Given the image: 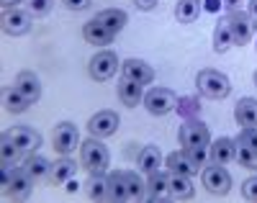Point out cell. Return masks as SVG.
<instances>
[{
  "label": "cell",
  "mask_w": 257,
  "mask_h": 203,
  "mask_svg": "<svg viewBox=\"0 0 257 203\" xmlns=\"http://www.w3.org/2000/svg\"><path fill=\"white\" fill-rule=\"evenodd\" d=\"M121 75H123V80H132V82H139V85L155 82V70L144 59H134V57L121 64Z\"/></svg>",
  "instance_id": "11"
},
{
  "label": "cell",
  "mask_w": 257,
  "mask_h": 203,
  "mask_svg": "<svg viewBox=\"0 0 257 203\" xmlns=\"http://www.w3.org/2000/svg\"><path fill=\"white\" fill-rule=\"evenodd\" d=\"M118 114L116 111H98V114L88 121V131L90 137H98V139H105V137H113V134L118 131Z\"/></svg>",
  "instance_id": "7"
},
{
  "label": "cell",
  "mask_w": 257,
  "mask_h": 203,
  "mask_svg": "<svg viewBox=\"0 0 257 203\" xmlns=\"http://www.w3.org/2000/svg\"><path fill=\"white\" fill-rule=\"evenodd\" d=\"M234 144H237V142L226 139V137L211 142V144H208L211 162H216V165H229V162H234Z\"/></svg>",
  "instance_id": "19"
},
{
  "label": "cell",
  "mask_w": 257,
  "mask_h": 203,
  "mask_svg": "<svg viewBox=\"0 0 257 203\" xmlns=\"http://www.w3.org/2000/svg\"><path fill=\"white\" fill-rule=\"evenodd\" d=\"M237 142H242V144H247V147H252V149L257 152V126L242 129V134L237 137Z\"/></svg>",
  "instance_id": "36"
},
{
  "label": "cell",
  "mask_w": 257,
  "mask_h": 203,
  "mask_svg": "<svg viewBox=\"0 0 257 203\" xmlns=\"http://www.w3.org/2000/svg\"><path fill=\"white\" fill-rule=\"evenodd\" d=\"M165 165H167V170H170V172H180V175H196V172H198V167L193 165V160L188 157V152H185V149L167 154Z\"/></svg>",
  "instance_id": "21"
},
{
  "label": "cell",
  "mask_w": 257,
  "mask_h": 203,
  "mask_svg": "<svg viewBox=\"0 0 257 203\" xmlns=\"http://www.w3.org/2000/svg\"><path fill=\"white\" fill-rule=\"evenodd\" d=\"M175 16L180 24H193L201 16V0H178Z\"/></svg>",
  "instance_id": "30"
},
{
  "label": "cell",
  "mask_w": 257,
  "mask_h": 203,
  "mask_svg": "<svg viewBox=\"0 0 257 203\" xmlns=\"http://www.w3.org/2000/svg\"><path fill=\"white\" fill-rule=\"evenodd\" d=\"M21 152H24V149H21V147L11 139V134L6 131V134H3V139H0V162H3L6 167L16 165V162H18V157H21Z\"/></svg>",
  "instance_id": "28"
},
{
  "label": "cell",
  "mask_w": 257,
  "mask_h": 203,
  "mask_svg": "<svg viewBox=\"0 0 257 203\" xmlns=\"http://www.w3.org/2000/svg\"><path fill=\"white\" fill-rule=\"evenodd\" d=\"M111 162V154L105 149V144L98 139V137H90L80 144V165L88 170V175H100L105 172Z\"/></svg>",
  "instance_id": "1"
},
{
  "label": "cell",
  "mask_w": 257,
  "mask_h": 203,
  "mask_svg": "<svg viewBox=\"0 0 257 203\" xmlns=\"http://www.w3.org/2000/svg\"><path fill=\"white\" fill-rule=\"evenodd\" d=\"M52 144L59 154H72V149L80 144V134H77V126L70 124V121H62L57 124L54 134H52Z\"/></svg>",
  "instance_id": "8"
},
{
  "label": "cell",
  "mask_w": 257,
  "mask_h": 203,
  "mask_svg": "<svg viewBox=\"0 0 257 203\" xmlns=\"http://www.w3.org/2000/svg\"><path fill=\"white\" fill-rule=\"evenodd\" d=\"M95 21L118 34V31L128 24V16H126V11H121V8H105V11H100V13L95 16Z\"/></svg>",
  "instance_id": "23"
},
{
  "label": "cell",
  "mask_w": 257,
  "mask_h": 203,
  "mask_svg": "<svg viewBox=\"0 0 257 203\" xmlns=\"http://www.w3.org/2000/svg\"><path fill=\"white\" fill-rule=\"evenodd\" d=\"M147 198H149V200H167V198H173V195H170L167 172H162V170L149 172V180H147Z\"/></svg>",
  "instance_id": "16"
},
{
  "label": "cell",
  "mask_w": 257,
  "mask_h": 203,
  "mask_svg": "<svg viewBox=\"0 0 257 203\" xmlns=\"http://www.w3.org/2000/svg\"><path fill=\"white\" fill-rule=\"evenodd\" d=\"M108 193H111V200H128V193H126V175H123V170H113V172H108Z\"/></svg>",
  "instance_id": "31"
},
{
  "label": "cell",
  "mask_w": 257,
  "mask_h": 203,
  "mask_svg": "<svg viewBox=\"0 0 257 203\" xmlns=\"http://www.w3.org/2000/svg\"><path fill=\"white\" fill-rule=\"evenodd\" d=\"M88 198L90 200H111V193H108V175H90L88 177Z\"/></svg>",
  "instance_id": "25"
},
{
  "label": "cell",
  "mask_w": 257,
  "mask_h": 203,
  "mask_svg": "<svg viewBox=\"0 0 257 203\" xmlns=\"http://www.w3.org/2000/svg\"><path fill=\"white\" fill-rule=\"evenodd\" d=\"M118 64H121V62H118L116 52H111V49H103V52H98V54L90 59L88 72H90V77H93L95 82H105V80H111V77L116 75Z\"/></svg>",
  "instance_id": "5"
},
{
  "label": "cell",
  "mask_w": 257,
  "mask_h": 203,
  "mask_svg": "<svg viewBox=\"0 0 257 203\" xmlns=\"http://www.w3.org/2000/svg\"><path fill=\"white\" fill-rule=\"evenodd\" d=\"M24 167L29 170V175H31L34 180H49L52 162H49V160H44L41 154H31L29 160H26V165H24Z\"/></svg>",
  "instance_id": "29"
},
{
  "label": "cell",
  "mask_w": 257,
  "mask_h": 203,
  "mask_svg": "<svg viewBox=\"0 0 257 203\" xmlns=\"http://www.w3.org/2000/svg\"><path fill=\"white\" fill-rule=\"evenodd\" d=\"M13 85H16L24 95H26V100H29V103H36V100L41 98V80H39V75H36V72H31V70L18 72Z\"/></svg>",
  "instance_id": "14"
},
{
  "label": "cell",
  "mask_w": 257,
  "mask_h": 203,
  "mask_svg": "<svg viewBox=\"0 0 257 203\" xmlns=\"http://www.w3.org/2000/svg\"><path fill=\"white\" fill-rule=\"evenodd\" d=\"M11 139L24 149V152H36L41 147V137H39V131H34L31 126H13L11 131Z\"/></svg>",
  "instance_id": "17"
},
{
  "label": "cell",
  "mask_w": 257,
  "mask_h": 203,
  "mask_svg": "<svg viewBox=\"0 0 257 203\" xmlns=\"http://www.w3.org/2000/svg\"><path fill=\"white\" fill-rule=\"evenodd\" d=\"M234 160H237L239 167H247V170H257V152L242 142L234 144Z\"/></svg>",
  "instance_id": "32"
},
{
  "label": "cell",
  "mask_w": 257,
  "mask_h": 203,
  "mask_svg": "<svg viewBox=\"0 0 257 203\" xmlns=\"http://www.w3.org/2000/svg\"><path fill=\"white\" fill-rule=\"evenodd\" d=\"M3 103H6V111H11V114H24V111L31 106V103L26 100V95L21 93L16 85L3 90Z\"/></svg>",
  "instance_id": "26"
},
{
  "label": "cell",
  "mask_w": 257,
  "mask_h": 203,
  "mask_svg": "<svg viewBox=\"0 0 257 203\" xmlns=\"http://www.w3.org/2000/svg\"><path fill=\"white\" fill-rule=\"evenodd\" d=\"M249 16H252V21L257 24V0H249Z\"/></svg>",
  "instance_id": "42"
},
{
  "label": "cell",
  "mask_w": 257,
  "mask_h": 203,
  "mask_svg": "<svg viewBox=\"0 0 257 203\" xmlns=\"http://www.w3.org/2000/svg\"><path fill=\"white\" fill-rule=\"evenodd\" d=\"M201 183L203 188L211 193V195H226L231 190V175L224 165H216V162H208L203 167V175H201Z\"/></svg>",
  "instance_id": "3"
},
{
  "label": "cell",
  "mask_w": 257,
  "mask_h": 203,
  "mask_svg": "<svg viewBox=\"0 0 257 203\" xmlns=\"http://www.w3.org/2000/svg\"><path fill=\"white\" fill-rule=\"evenodd\" d=\"M196 85H198V93L211 98V100H221L231 93L229 77L219 70H201L198 77H196Z\"/></svg>",
  "instance_id": "2"
},
{
  "label": "cell",
  "mask_w": 257,
  "mask_h": 203,
  "mask_svg": "<svg viewBox=\"0 0 257 203\" xmlns=\"http://www.w3.org/2000/svg\"><path fill=\"white\" fill-rule=\"evenodd\" d=\"M239 3H242V0H224V6L229 8V13L231 11H239Z\"/></svg>",
  "instance_id": "41"
},
{
  "label": "cell",
  "mask_w": 257,
  "mask_h": 203,
  "mask_svg": "<svg viewBox=\"0 0 257 203\" xmlns=\"http://www.w3.org/2000/svg\"><path fill=\"white\" fill-rule=\"evenodd\" d=\"M3 188H6V193H8L13 200H26V198L31 195V190H34V177L29 175L26 167H16Z\"/></svg>",
  "instance_id": "6"
},
{
  "label": "cell",
  "mask_w": 257,
  "mask_h": 203,
  "mask_svg": "<svg viewBox=\"0 0 257 203\" xmlns=\"http://www.w3.org/2000/svg\"><path fill=\"white\" fill-rule=\"evenodd\" d=\"M185 152H188V157L193 160V165H196L198 170L206 167V165L211 162V152H208V147H193V149H185Z\"/></svg>",
  "instance_id": "34"
},
{
  "label": "cell",
  "mask_w": 257,
  "mask_h": 203,
  "mask_svg": "<svg viewBox=\"0 0 257 203\" xmlns=\"http://www.w3.org/2000/svg\"><path fill=\"white\" fill-rule=\"evenodd\" d=\"M77 172V165L75 160H70V154H62L57 162H52V170H49V183L52 185H64L70 183Z\"/></svg>",
  "instance_id": "13"
},
{
  "label": "cell",
  "mask_w": 257,
  "mask_h": 203,
  "mask_svg": "<svg viewBox=\"0 0 257 203\" xmlns=\"http://www.w3.org/2000/svg\"><path fill=\"white\" fill-rule=\"evenodd\" d=\"M229 26H231V36H234V44H237V47L247 44L254 34V21L244 11H231L229 13Z\"/></svg>",
  "instance_id": "10"
},
{
  "label": "cell",
  "mask_w": 257,
  "mask_h": 203,
  "mask_svg": "<svg viewBox=\"0 0 257 203\" xmlns=\"http://www.w3.org/2000/svg\"><path fill=\"white\" fill-rule=\"evenodd\" d=\"M242 195L247 200H257V175L254 177H247L242 183Z\"/></svg>",
  "instance_id": "37"
},
{
  "label": "cell",
  "mask_w": 257,
  "mask_h": 203,
  "mask_svg": "<svg viewBox=\"0 0 257 203\" xmlns=\"http://www.w3.org/2000/svg\"><path fill=\"white\" fill-rule=\"evenodd\" d=\"M118 98H121V103H123V106L134 108V106H139V103L144 100V90H142V85H139V82L121 80V82H118Z\"/></svg>",
  "instance_id": "22"
},
{
  "label": "cell",
  "mask_w": 257,
  "mask_h": 203,
  "mask_svg": "<svg viewBox=\"0 0 257 203\" xmlns=\"http://www.w3.org/2000/svg\"><path fill=\"white\" fill-rule=\"evenodd\" d=\"M254 85H257V72H254Z\"/></svg>",
  "instance_id": "43"
},
{
  "label": "cell",
  "mask_w": 257,
  "mask_h": 203,
  "mask_svg": "<svg viewBox=\"0 0 257 203\" xmlns=\"http://www.w3.org/2000/svg\"><path fill=\"white\" fill-rule=\"evenodd\" d=\"M134 6H137L139 11H152V8L157 6V0H134Z\"/></svg>",
  "instance_id": "39"
},
{
  "label": "cell",
  "mask_w": 257,
  "mask_h": 203,
  "mask_svg": "<svg viewBox=\"0 0 257 203\" xmlns=\"http://www.w3.org/2000/svg\"><path fill=\"white\" fill-rule=\"evenodd\" d=\"M234 47V36H231V26H229V18H221L216 24V31H213V49L219 54L229 52Z\"/></svg>",
  "instance_id": "24"
},
{
  "label": "cell",
  "mask_w": 257,
  "mask_h": 203,
  "mask_svg": "<svg viewBox=\"0 0 257 203\" xmlns=\"http://www.w3.org/2000/svg\"><path fill=\"white\" fill-rule=\"evenodd\" d=\"M160 162H162V154H160V149L155 147V144H149V147H144L142 152H139V160H137V165H139V170L142 172H155V170H160Z\"/></svg>",
  "instance_id": "27"
},
{
  "label": "cell",
  "mask_w": 257,
  "mask_h": 203,
  "mask_svg": "<svg viewBox=\"0 0 257 203\" xmlns=\"http://www.w3.org/2000/svg\"><path fill=\"white\" fill-rule=\"evenodd\" d=\"M180 144L183 149H193V147H208L211 144V134L201 121H185L180 126Z\"/></svg>",
  "instance_id": "9"
},
{
  "label": "cell",
  "mask_w": 257,
  "mask_h": 203,
  "mask_svg": "<svg viewBox=\"0 0 257 203\" xmlns=\"http://www.w3.org/2000/svg\"><path fill=\"white\" fill-rule=\"evenodd\" d=\"M167 183H170V195H173L175 200H188V198H193L190 175H180V172H170V170H167Z\"/></svg>",
  "instance_id": "18"
},
{
  "label": "cell",
  "mask_w": 257,
  "mask_h": 203,
  "mask_svg": "<svg viewBox=\"0 0 257 203\" xmlns=\"http://www.w3.org/2000/svg\"><path fill=\"white\" fill-rule=\"evenodd\" d=\"M26 11L31 13V16H47L49 11H52V6H54V0H26Z\"/></svg>",
  "instance_id": "35"
},
{
  "label": "cell",
  "mask_w": 257,
  "mask_h": 203,
  "mask_svg": "<svg viewBox=\"0 0 257 203\" xmlns=\"http://www.w3.org/2000/svg\"><path fill=\"white\" fill-rule=\"evenodd\" d=\"M144 108L152 116H165V114L178 108V95L167 87H152L144 93Z\"/></svg>",
  "instance_id": "4"
},
{
  "label": "cell",
  "mask_w": 257,
  "mask_h": 203,
  "mask_svg": "<svg viewBox=\"0 0 257 203\" xmlns=\"http://www.w3.org/2000/svg\"><path fill=\"white\" fill-rule=\"evenodd\" d=\"M82 36H85V41H88V44L108 47V44H113V39H116V31H111L108 26L98 24V21L93 18L90 24H85V26H82Z\"/></svg>",
  "instance_id": "15"
},
{
  "label": "cell",
  "mask_w": 257,
  "mask_h": 203,
  "mask_svg": "<svg viewBox=\"0 0 257 203\" xmlns=\"http://www.w3.org/2000/svg\"><path fill=\"white\" fill-rule=\"evenodd\" d=\"M0 3H3L6 11H11V8H18V3H24V0H0Z\"/></svg>",
  "instance_id": "40"
},
{
  "label": "cell",
  "mask_w": 257,
  "mask_h": 203,
  "mask_svg": "<svg viewBox=\"0 0 257 203\" xmlns=\"http://www.w3.org/2000/svg\"><path fill=\"white\" fill-rule=\"evenodd\" d=\"M64 6H67L70 11H88L93 0H62Z\"/></svg>",
  "instance_id": "38"
},
{
  "label": "cell",
  "mask_w": 257,
  "mask_h": 203,
  "mask_svg": "<svg viewBox=\"0 0 257 203\" xmlns=\"http://www.w3.org/2000/svg\"><path fill=\"white\" fill-rule=\"evenodd\" d=\"M234 119H237V124L244 126V129L257 126V100H254V98H242V100H237Z\"/></svg>",
  "instance_id": "20"
},
{
  "label": "cell",
  "mask_w": 257,
  "mask_h": 203,
  "mask_svg": "<svg viewBox=\"0 0 257 203\" xmlns=\"http://www.w3.org/2000/svg\"><path fill=\"white\" fill-rule=\"evenodd\" d=\"M126 193H128V200H142L147 198V185L142 183V177L134 172V170H126Z\"/></svg>",
  "instance_id": "33"
},
{
  "label": "cell",
  "mask_w": 257,
  "mask_h": 203,
  "mask_svg": "<svg viewBox=\"0 0 257 203\" xmlns=\"http://www.w3.org/2000/svg\"><path fill=\"white\" fill-rule=\"evenodd\" d=\"M3 31L8 36H24L31 31V13L29 11H18L11 8L3 13Z\"/></svg>",
  "instance_id": "12"
}]
</instances>
